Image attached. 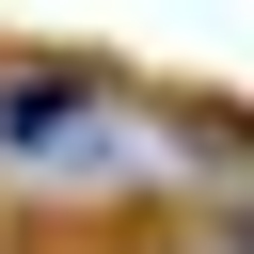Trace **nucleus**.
<instances>
[{"mask_svg": "<svg viewBox=\"0 0 254 254\" xmlns=\"http://www.w3.org/2000/svg\"><path fill=\"white\" fill-rule=\"evenodd\" d=\"M0 143H32V159H111L127 127H111L79 79H16V95H0Z\"/></svg>", "mask_w": 254, "mask_h": 254, "instance_id": "f257e3e1", "label": "nucleus"}]
</instances>
